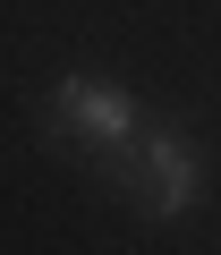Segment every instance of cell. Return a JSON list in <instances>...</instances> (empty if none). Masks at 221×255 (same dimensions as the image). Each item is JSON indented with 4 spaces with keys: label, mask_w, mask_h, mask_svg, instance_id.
Instances as JSON below:
<instances>
[{
    "label": "cell",
    "mask_w": 221,
    "mask_h": 255,
    "mask_svg": "<svg viewBox=\"0 0 221 255\" xmlns=\"http://www.w3.org/2000/svg\"><path fill=\"white\" fill-rule=\"evenodd\" d=\"M43 136H51V145H94V153H110V145L136 136V102H128V85L68 68V77L51 85V102H43Z\"/></svg>",
    "instance_id": "6da1fadb"
},
{
    "label": "cell",
    "mask_w": 221,
    "mask_h": 255,
    "mask_svg": "<svg viewBox=\"0 0 221 255\" xmlns=\"http://www.w3.org/2000/svg\"><path fill=\"white\" fill-rule=\"evenodd\" d=\"M119 187H128L136 213L179 221V213H196V196H204V162H196V145L179 136V128H153V136H136V162L119 170Z\"/></svg>",
    "instance_id": "7a4b0ae2"
}]
</instances>
